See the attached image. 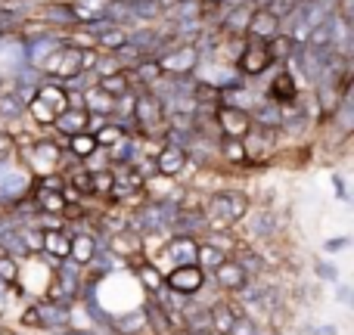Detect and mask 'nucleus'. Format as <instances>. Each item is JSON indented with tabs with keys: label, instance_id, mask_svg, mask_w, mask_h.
Masks as SVG:
<instances>
[{
	"label": "nucleus",
	"instance_id": "obj_19",
	"mask_svg": "<svg viewBox=\"0 0 354 335\" xmlns=\"http://www.w3.org/2000/svg\"><path fill=\"white\" fill-rule=\"evenodd\" d=\"M0 66L6 68V75L3 78H10L12 72H19L22 66H28V56H25V44H22V37H3L0 41Z\"/></svg>",
	"mask_w": 354,
	"mask_h": 335
},
{
	"label": "nucleus",
	"instance_id": "obj_17",
	"mask_svg": "<svg viewBox=\"0 0 354 335\" xmlns=\"http://www.w3.org/2000/svg\"><path fill=\"white\" fill-rule=\"evenodd\" d=\"M53 131L62 137H75V134H84L91 131V115H87L84 106H68L66 112H59L53 122Z\"/></svg>",
	"mask_w": 354,
	"mask_h": 335
},
{
	"label": "nucleus",
	"instance_id": "obj_41",
	"mask_svg": "<svg viewBox=\"0 0 354 335\" xmlns=\"http://www.w3.org/2000/svg\"><path fill=\"white\" fill-rule=\"evenodd\" d=\"M336 298H339V305H345V307L351 305V286L348 283H336Z\"/></svg>",
	"mask_w": 354,
	"mask_h": 335
},
{
	"label": "nucleus",
	"instance_id": "obj_42",
	"mask_svg": "<svg viewBox=\"0 0 354 335\" xmlns=\"http://www.w3.org/2000/svg\"><path fill=\"white\" fill-rule=\"evenodd\" d=\"M308 335H339V326L336 323H320L314 329H308Z\"/></svg>",
	"mask_w": 354,
	"mask_h": 335
},
{
	"label": "nucleus",
	"instance_id": "obj_10",
	"mask_svg": "<svg viewBox=\"0 0 354 335\" xmlns=\"http://www.w3.org/2000/svg\"><path fill=\"white\" fill-rule=\"evenodd\" d=\"M214 128H218V137L245 140V134L252 131V118H249V112L236 109V106H218L214 109Z\"/></svg>",
	"mask_w": 354,
	"mask_h": 335
},
{
	"label": "nucleus",
	"instance_id": "obj_40",
	"mask_svg": "<svg viewBox=\"0 0 354 335\" xmlns=\"http://www.w3.org/2000/svg\"><path fill=\"white\" fill-rule=\"evenodd\" d=\"M22 326H31V329H41V317H37V307L28 305L22 311Z\"/></svg>",
	"mask_w": 354,
	"mask_h": 335
},
{
	"label": "nucleus",
	"instance_id": "obj_13",
	"mask_svg": "<svg viewBox=\"0 0 354 335\" xmlns=\"http://www.w3.org/2000/svg\"><path fill=\"white\" fill-rule=\"evenodd\" d=\"M243 314H245L243 301L230 298V295L212 301V305H208V323H212V332L214 335H227L230 332V326L236 323V317H243Z\"/></svg>",
	"mask_w": 354,
	"mask_h": 335
},
{
	"label": "nucleus",
	"instance_id": "obj_4",
	"mask_svg": "<svg viewBox=\"0 0 354 335\" xmlns=\"http://www.w3.org/2000/svg\"><path fill=\"white\" fill-rule=\"evenodd\" d=\"M156 62L165 78H193V72L199 68V50L196 44H174Z\"/></svg>",
	"mask_w": 354,
	"mask_h": 335
},
{
	"label": "nucleus",
	"instance_id": "obj_3",
	"mask_svg": "<svg viewBox=\"0 0 354 335\" xmlns=\"http://www.w3.org/2000/svg\"><path fill=\"white\" fill-rule=\"evenodd\" d=\"M16 155H28V159H22V165L28 168V174L35 177H47V174H56L62 165V149L56 146L53 137H35L31 140V146H19Z\"/></svg>",
	"mask_w": 354,
	"mask_h": 335
},
{
	"label": "nucleus",
	"instance_id": "obj_47",
	"mask_svg": "<svg viewBox=\"0 0 354 335\" xmlns=\"http://www.w3.org/2000/svg\"><path fill=\"white\" fill-rule=\"evenodd\" d=\"M35 3H47V0H35Z\"/></svg>",
	"mask_w": 354,
	"mask_h": 335
},
{
	"label": "nucleus",
	"instance_id": "obj_2",
	"mask_svg": "<svg viewBox=\"0 0 354 335\" xmlns=\"http://www.w3.org/2000/svg\"><path fill=\"white\" fill-rule=\"evenodd\" d=\"M68 109V90L56 81H44L35 90V97L25 106V115H31V122L41 124V128H53L56 115Z\"/></svg>",
	"mask_w": 354,
	"mask_h": 335
},
{
	"label": "nucleus",
	"instance_id": "obj_24",
	"mask_svg": "<svg viewBox=\"0 0 354 335\" xmlns=\"http://www.w3.org/2000/svg\"><path fill=\"white\" fill-rule=\"evenodd\" d=\"M66 153L72 155L75 162H87L91 155H97L100 153V146H97V140H93V134L91 131H84V134H75V137H66Z\"/></svg>",
	"mask_w": 354,
	"mask_h": 335
},
{
	"label": "nucleus",
	"instance_id": "obj_45",
	"mask_svg": "<svg viewBox=\"0 0 354 335\" xmlns=\"http://www.w3.org/2000/svg\"><path fill=\"white\" fill-rule=\"evenodd\" d=\"M174 3H177V0H159V6H162V10H165V12H168V10H171V6H174Z\"/></svg>",
	"mask_w": 354,
	"mask_h": 335
},
{
	"label": "nucleus",
	"instance_id": "obj_6",
	"mask_svg": "<svg viewBox=\"0 0 354 335\" xmlns=\"http://www.w3.org/2000/svg\"><path fill=\"white\" fill-rule=\"evenodd\" d=\"M283 233V220L274 208H258L255 214H245V242H270Z\"/></svg>",
	"mask_w": 354,
	"mask_h": 335
},
{
	"label": "nucleus",
	"instance_id": "obj_1",
	"mask_svg": "<svg viewBox=\"0 0 354 335\" xmlns=\"http://www.w3.org/2000/svg\"><path fill=\"white\" fill-rule=\"evenodd\" d=\"M249 208H252V199L236 186H224L208 193L205 205H202V211L208 218V233H227L230 227L243 224Z\"/></svg>",
	"mask_w": 354,
	"mask_h": 335
},
{
	"label": "nucleus",
	"instance_id": "obj_46",
	"mask_svg": "<svg viewBox=\"0 0 354 335\" xmlns=\"http://www.w3.org/2000/svg\"><path fill=\"white\" fill-rule=\"evenodd\" d=\"M6 90V78H3V75H0V93H3Z\"/></svg>",
	"mask_w": 354,
	"mask_h": 335
},
{
	"label": "nucleus",
	"instance_id": "obj_22",
	"mask_svg": "<svg viewBox=\"0 0 354 335\" xmlns=\"http://www.w3.org/2000/svg\"><path fill=\"white\" fill-rule=\"evenodd\" d=\"M68 249H72V236L66 230H53V233H44V245H41V255L47 261H62L68 258Z\"/></svg>",
	"mask_w": 354,
	"mask_h": 335
},
{
	"label": "nucleus",
	"instance_id": "obj_8",
	"mask_svg": "<svg viewBox=\"0 0 354 335\" xmlns=\"http://www.w3.org/2000/svg\"><path fill=\"white\" fill-rule=\"evenodd\" d=\"M277 62L270 59V53H268V44H255V41H249L245 44V50L236 56V62H233V68H236V75H243L245 81L249 78H261L268 68H274Z\"/></svg>",
	"mask_w": 354,
	"mask_h": 335
},
{
	"label": "nucleus",
	"instance_id": "obj_35",
	"mask_svg": "<svg viewBox=\"0 0 354 335\" xmlns=\"http://www.w3.org/2000/svg\"><path fill=\"white\" fill-rule=\"evenodd\" d=\"M227 335H264V326L258 323L252 314H243V317H236V323L230 326Z\"/></svg>",
	"mask_w": 354,
	"mask_h": 335
},
{
	"label": "nucleus",
	"instance_id": "obj_7",
	"mask_svg": "<svg viewBox=\"0 0 354 335\" xmlns=\"http://www.w3.org/2000/svg\"><path fill=\"white\" fill-rule=\"evenodd\" d=\"M264 97H268L270 103H277L280 109H286V106L299 103L301 84H299V78H295L292 68H286V66L277 68L274 78H270V84H268V90H264Z\"/></svg>",
	"mask_w": 354,
	"mask_h": 335
},
{
	"label": "nucleus",
	"instance_id": "obj_38",
	"mask_svg": "<svg viewBox=\"0 0 354 335\" xmlns=\"http://www.w3.org/2000/svg\"><path fill=\"white\" fill-rule=\"evenodd\" d=\"M16 134H10L6 128H0V159H16Z\"/></svg>",
	"mask_w": 354,
	"mask_h": 335
},
{
	"label": "nucleus",
	"instance_id": "obj_5",
	"mask_svg": "<svg viewBox=\"0 0 354 335\" xmlns=\"http://www.w3.org/2000/svg\"><path fill=\"white\" fill-rule=\"evenodd\" d=\"M165 286L171 289V292L183 295V298H196V295H202V289L208 286V274H205V270H199L196 264H180V267H168V274H165Z\"/></svg>",
	"mask_w": 354,
	"mask_h": 335
},
{
	"label": "nucleus",
	"instance_id": "obj_30",
	"mask_svg": "<svg viewBox=\"0 0 354 335\" xmlns=\"http://www.w3.org/2000/svg\"><path fill=\"white\" fill-rule=\"evenodd\" d=\"M22 118H25V103L6 87V90L0 93V122L12 124V122H22Z\"/></svg>",
	"mask_w": 354,
	"mask_h": 335
},
{
	"label": "nucleus",
	"instance_id": "obj_43",
	"mask_svg": "<svg viewBox=\"0 0 354 335\" xmlns=\"http://www.w3.org/2000/svg\"><path fill=\"white\" fill-rule=\"evenodd\" d=\"M333 186H336V195H339V199H342V202H348V189H345V180H342V177H333Z\"/></svg>",
	"mask_w": 354,
	"mask_h": 335
},
{
	"label": "nucleus",
	"instance_id": "obj_25",
	"mask_svg": "<svg viewBox=\"0 0 354 335\" xmlns=\"http://www.w3.org/2000/svg\"><path fill=\"white\" fill-rule=\"evenodd\" d=\"M128 10H131V16H134L137 25H149V28L165 19V10L159 6V0H134Z\"/></svg>",
	"mask_w": 354,
	"mask_h": 335
},
{
	"label": "nucleus",
	"instance_id": "obj_39",
	"mask_svg": "<svg viewBox=\"0 0 354 335\" xmlns=\"http://www.w3.org/2000/svg\"><path fill=\"white\" fill-rule=\"evenodd\" d=\"M348 245H351L348 236H333V239H326V242H324V251H326V255H339V251H345Z\"/></svg>",
	"mask_w": 354,
	"mask_h": 335
},
{
	"label": "nucleus",
	"instance_id": "obj_11",
	"mask_svg": "<svg viewBox=\"0 0 354 335\" xmlns=\"http://www.w3.org/2000/svg\"><path fill=\"white\" fill-rule=\"evenodd\" d=\"M37 307V317H41V332H62L72 326V314H75V305H66V301H50V298H41L35 301Z\"/></svg>",
	"mask_w": 354,
	"mask_h": 335
},
{
	"label": "nucleus",
	"instance_id": "obj_28",
	"mask_svg": "<svg viewBox=\"0 0 354 335\" xmlns=\"http://www.w3.org/2000/svg\"><path fill=\"white\" fill-rule=\"evenodd\" d=\"M168 22H193V19H205V6L199 0H177L171 10L165 12Z\"/></svg>",
	"mask_w": 354,
	"mask_h": 335
},
{
	"label": "nucleus",
	"instance_id": "obj_31",
	"mask_svg": "<svg viewBox=\"0 0 354 335\" xmlns=\"http://www.w3.org/2000/svg\"><path fill=\"white\" fill-rule=\"evenodd\" d=\"M106 3H109V0H72L78 25H91V22H97V19H103Z\"/></svg>",
	"mask_w": 354,
	"mask_h": 335
},
{
	"label": "nucleus",
	"instance_id": "obj_12",
	"mask_svg": "<svg viewBox=\"0 0 354 335\" xmlns=\"http://www.w3.org/2000/svg\"><path fill=\"white\" fill-rule=\"evenodd\" d=\"M208 283H212V286L218 289L221 295H236L239 289L249 286L252 276L245 274V270L239 267V264L233 261V258H227V261L221 264L218 270H212V274H208Z\"/></svg>",
	"mask_w": 354,
	"mask_h": 335
},
{
	"label": "nucleus",
	"instance_id": "obj_26",
	"mask_svg": "<svg viewBox=\"0 0 354 335\" xmlns=\"http://www.w3.org/2000/svg\"><path fill=\"white\" fill-rule=\"evenodd\" d=\"M128 75H131V81L143 84V90H149V87H153L156 81L162 78V68H159V62H156L153 56H143V59L137 62L134 68H128Z\"/></svg>",
	"mask_w": 354,
	"mask_h": 335
},
{
	"label": "nucleus",
	"instance_id": "obj_16",
	"mask_svg": "<svg viewBox=\"0 0 354 335\" xmlns=\"http://www.w3.org/2000/svg\"><path fill=\"white\" fill-rule=\"evenodd\" d=\"M208 233V218L202 208H196V211H183L177 214V220L171 224V230H168V236H189V239H199Z\"/></svg>",
	"mask_w": 354,
	"mask_h": 335
},
{
	"label": "nucleus",
	"instance_id": "obj_20",
	"mask_svg": "<svg viewBox=\"0 0 354 335\" xmlns=\"http://www.w3.org/2000/svg\"><path fill=\"white\" fill-rule=\"evenodd\" d=\"M131 274H134L137 286H140L147 295H153L156 289H162V286H165V274H162V270L156 267L153 261H147V258H143L140 264H134V267H131Z\"/></svg>",
	"mask_w": 354,
	"mask_h": 335
},
{
	"label": "nucleus",
	"instance_id": "obj_14",
	"mask_svg": "<svg viewBox=\"0 0 354 335\" xmlns=\"http://www.w3.org/2000/svg\"><path fill=\"white\" fill-rule=\"evenodd\" d=\"M153 162H156V174H159V177H168V180L180 177L183 171L189 168V162H187V149L165 146V143H162L159 153L153 155Z\"/></svg>",
	"mask_w": 354,
	"mask_h": 335
},
{
	"label": "nucleus",
	"instance_id": "obj_32",
	"mask_svg": "<svg viewBox=\"0 0 354 335\" xmlns=\"http://www.w3.org/2000/svg\"><path fill=\"white\" fill-rule=\"evenodd\" d=\"M112 186H115V171L109 165L106 168H91V189L97 199H109Z\"/></svg>",
	"mask_w": 354,
	"mask_h": 335
},
{
	"label": "nucleus",
	"instance_id": "obj_18",
	"mask_svg": "<svg viewBox=\"0 0 354 335\" xmlns=\"http://www.w3.org/2000/svg\"><path fill=\"white\" fill-rule=\"evenodd\" d=\"M81 106H84L87 115L97 118V122H109V118L115 115V99L106 97L97 84H91L84 93H81Z\"/></svg>",
	"mask_w": 354,
	"mask_h": 335
},
{
	"label": "nucleus",
	"instance_id": "obj_27",
	"mask_svg": "<svg viewBox=\"0 0 354 335\" xmlns=\"http://www.w3.org/2000/svg\"><path fill=\"white\" fill-rule=\"evenodd\" d=\"M224 261H227V251H221L218 245H212V242H205V239H199V251H196V267L205 270V274H212V270H218Z\"/></svg>",
	"mask_w": 354,
	"mask_h": 335
},
{
	"label": "nucleus",
	"instance_id": "obj_37",
	"mask_svg": "<svg viewBox=\"0 0 354 335\" xmlns=\"http://www.w3.org/2000/svg\"><path fill=\"white\" fill-rule=\"evenodd\" d=\"M16 280H19V261H16V258L0 255V283L16 286Z\"/></svg>",
	"mask_w": 354,
	"mask_h": 335
},
{
	"label": "nucleus",
	"instance_id": "obj_36",
	"mask_svg": "<svg viewBox=\"0 0 354 335\" xmlns=\"http://www.w3.org/2000/svg\"><path fill=\"white\" fill-rule=\"evenodd\" d=\"M314 276H317L320 283H333V286H336L339 283V267L333 261H326V258H314Z\"/></svg>",
	"mask_w": 354,
	"mask_h": 335
},
{
	"label": "nucleus",
	"instance_id": "obj_23",
	"mask_svg": "<svg viewBox=\"0 0 354 335\" xmlns=\"http://www.w3.org/2000/svg\"><path fill=\"white\" fill-rule=\"evenodd\" d=\"M93 84H97L100 90L106 93V97L122 99V97H128V93H131V75L124 72V68H118V72H112V75H103V78H97Z\"/></svg>",
	"mask_w": 354,
	"mask_h": 335
},
{
	"label": "nucleus",
	"instance_id": "obj_21",
	"mask_svg": "<svg viewBox=\"0 0 354 335\" xmlns=\"http://www.w3.org/2000/svg\"><path fill=\"white\" fill-rule=\"evenodd\" d=\"M214 159H221L230 168H243L245 162H249L245 159L243 140H233V137H218V143H214Z\"/></svg>",
	"mask_w": 354,
	"mask_h": 335
},
{
	"label": "nucleus",
	"instance_id": "obj_33",
	"mask_svg": "<svg viewBox=\"0 0 354 335\" xmlns=\"http://www.w3.org/2000/svg\"><path fill=\"white\" fill-rule=\"evenodd\" d=\"M91 134H93V140H97V146H100V149H112V146H115V143L124 137V134H122V128H118V124L112 122V118H109V122H100L97 128L91 131Z\"/></svg>",
	"mask_w": 354,
	"mask_h": 335
},
{
	"label": "nucleus",
	"instance_id": "obj_9",
	"mask_svg": "<svg viewBox=\"0 0 354 335\" xmlns=\"http://www.w3.org/2000/svg\"><path fill=\"white\" fill-rule=\"evenodd\" d=\"M35 19L53 31H75L78 28V16H75L72 0H47V3L37 6Z\"/></svg>",
	"mask_w": 354,
	"mask_h": 335
},
{
	"label": "nucleus",
	"instance_id": "obj_34",
	"mask_svg": "<svg viewBox=\"0 0 354 335\" xmlns=\"http://www.w3.org/2000/svg\"><path fill=\"white\" fill-rule=\"evenodd\" d=\"M93 251H97V239H93V236H72V249H68V258H72L75 264L87 267V261L93 258Z\"/></svg>",
	"mask_w": 354,
	"mask_h": 335
},
{
	"label": "nucleus",
	"instance_id": "obj_29",
	"mask_svg": "<svg viewBox=\"0 0 354 335\" xmlns=\"http://www.w3.org/2000/svg\"><path fill=\"white\" fill-rule=\"evenodd\" d=\"M25 22H28V12L0 6V41H3V37H16Z\"/></svg>",
	"mask_w": 354,
	"mask_h": 335
},
{
	"label": "nucleus",
	"instance_id": "obj_15",
	"mask_svg": "<svg viewBox=\"0 0 354 335\" xmlns=\"http://www.w3.org/2000/svg\"><path fill=\"white\" fill-rule=\"evenodd\" d=\"M277 35H283L280 22H277L274 16H268V12H264V10H258V6H255V12H252L249 25H245V41H255V44H270Z\"/></svg>",
	"mask_w": 354,
	"mask_h": 335
},
{
	"label": "nucleus",
	"instance_id": "obj_44",
	"mask_svg": "<svg viewBox=\"0 0 354 335\" xmlns=\"http://www.w3.org/2000/svg\"><path fill=\"white\" fill-rule=\"evenodd\" d=\"M202 6H205V12H214V10H221V6H227V0H199Z\"/></svg>",
	"mask_w": 354,
	"mask_h": 335
}]
</instances>
